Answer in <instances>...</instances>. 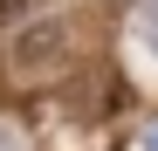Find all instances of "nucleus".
<instances>
[{"mask_svg": "<svg viewBox=\"0 0 158 151\" xmlns=\"http://www.w3.org/2000/svg\"><path fill=\"white\" fill-rule=\"evenodd\" d=\"M62 55H69V21H62V14H41V21H28V28H14L7 48H0V62H7L14 76H28V83L55 76Z\"/></svg>", "mask_w": 158, "mask_h": 151, "instance_id": "nucleus-1", "label": "nucleus"}, {"mask_svg": "<svg viewBox=\"0 0 158 151\" xmlns=\"http://www.w3.org/2000/svg\"><path fill=\"white\" fill-rule=\"evenodd\" d=\"M62 0H0V35H14V28H28V21H41V14H55Z\"/></svg>", "mask_w": 158, "mask_h": 151, "instance_id": "nucleus-2", "label": "nucleus"}, {"mask_svg": "<svg viewBox=\"0 0 158 151\" xmlns=\"http://www.w3.org/2000/svg\"><path fill=\"white\" fill-rule=\"evenodd\" d=\"M138 41H144V55L158 62V0H144V7H138Z\"/></svg>", "mask_w": 158, "mask_h": 151, "instance_id": "nucleus-3", "label": "nucleus"}, {"mask_svg": "<svg viewBox=\"0 0 158 151\" xmlns=\"http://www.w3.org/2000/svg\"><path fill=\"white\" fill-rule=\"evenodd\" d=\"M0 151H21V137H14V131H7V124H0Z\"/></svg>", "mask_w": 158, "mask_h": 151, "instance_id": "nucleus-4", "label": "nucleus"}]
</instances>
